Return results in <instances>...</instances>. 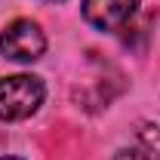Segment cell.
Masks as SVG:
<instances>
[{"label": "cell", "instance_id": "cell-3", "mask_svg": "<svg viewBox=\"0 0 160 160\" xmlns=\"http://www.w3.org/2000/svg\"><path fill=\"white\" fill-rule=\"evenodd\" d=\"M139 0H83V19L99 31H123L136 16Z\"/></svg>", "mask_w": 160, "mask_h": 160}, {"label": "cell", "instance_id": "cell-2", "mask_svg": "<svg viewBox=\"0 0 160 160\" xmlns=\"http://www.w3.org/2000/svg\"><path fill=\"white\" fill-rule=\"evenodd\" d=\"M46 37L37 22L31 19H16L3 34H0V52L12 62H34L43 56Z\"/></svg>", "mask_w": 160, "mask_h": 160}, {"label": "cell", "instance_id": "cell-1", "mask_svg": "<svg viewBox=\"0 0 160 160\" xmlns=\"http://www.w3.org/2000/svg\"><path fill=\"white\" fill-rule=\"evenodd\" d=\"M43 102V83L34 74L0 77V120H25Z\"/></svg>", "mask_w": 160, "mask_h": 160}, {"label": "cell", "instance_id": "cell-6", "mask_svg": "<svg viewBox=\"0 0 160 160\" xmlns=\"http://www.w3.org/2000/svg\"><path fill=\"white\" fill-rule=\"evenodd\" d=\"M0 160H22V157H0Z\"/></svg>", "mask_w": 160, "mask_h": 160}, {"label": "cell", "instance_id": "cell-4", "mask_svg": "<svg viewBox=\"0 0 160 160\" xmlns=\"http://www.w3.org/2000/svg\"><path fill=\"white\" fill-rule=\"evenodd\" d=\"M139 145L145 160H160V126H145L139 132Z\"/></svg>", "mask_w": 160, "mask_h": 160}, {"label": "cell", "instance_id": "cell-7", "mask_svg": "<svg viewBox=\"0 0 160 160\" xmlns=\"http://www.w3.org/2000/svg\"><path fill=\"white\" fill-rule=\"evenodd\" d=\"M46 3H59V0H46Z\"/></svg>", "mask_w": 160, "mask_h": 160}, {"label": "cell", "instance_id": "cell-5", "mask_svg": "<svg viewBox=\"0 0 160 160\" xmlns=\"http://www.w3.org/2000/svg\"><path fill=\"white\" fill-rule=\"evenodd\" d=\"M114 160H145V154H142L139 148H120L117 154H114Z\"/></svg>", "mask_w": 160, "mask_h": 160}]
</instances>
